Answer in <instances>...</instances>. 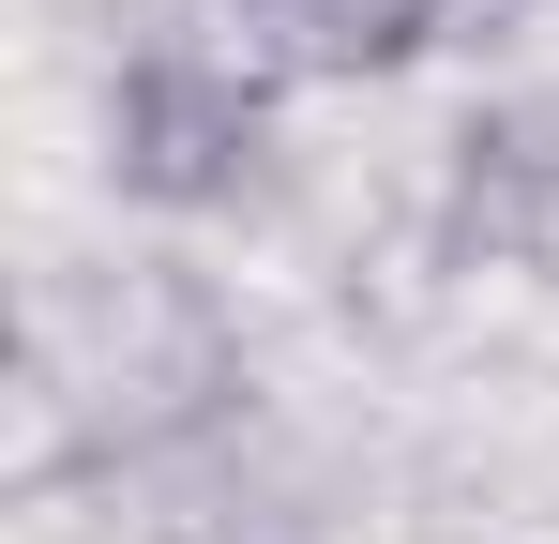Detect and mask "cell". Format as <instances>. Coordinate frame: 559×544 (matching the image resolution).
Instances as JSON below:
<instances>
[{
	"label": "cell",
	"mask_w": 559,
	"mask_h": 544,
	"mask_svg": "<svg viewBox=\"0 0 559 544\" xmlns=\"http://www.w3.org/2000/svg\"><path fill=\"white\" fill-rule=\"evenodd\" d=\"M287 91H378L408 76L439 31H454V0H212Z\"/></svg>",
	"instance_id": "obj_3"
},
{
	"label": "cell",
	"mask_w": 559,
	"mask_h": 544,
	"mask_svg": "<svg viewBox=\"0 0 559 544\" xmlns=\"http://www.w3.org/2000/svg\"><path fill=\"white\" fill-rule=\"evenodd\" d=\"M454 243L559 287V91H514L454 137Z\"/></svg>",
	"instance_id": "obj_2"
},
{
	"label": "cell",
	"mask_w": 559,
	"mask_h": 544,
	"mask_svg": "<svg viewBox=\"0 0 559 544\" xmlns=\"http://www.w3.org/2000/svg\"><path fill=\"white\" fill-rule=\"evenodd\" d=\"M273 106L287 76L212 15V31H136L121 61H106V197L121 212H167V227H212V212H242L258 181H273Z\"/></svg>",
	"instance_id": "obj_1"
}]
</instances>
